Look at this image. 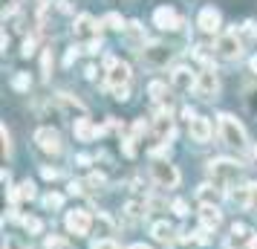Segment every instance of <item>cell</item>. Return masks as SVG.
I'll return each mask as SVG.
<instances>
[{
    "label": "cell",
    "mask_w": 257,
    "mask_h": 249,
    "mask_svg": "<svg viewBox=\"0 0 257 249\" xmlns=\"http://www.w3.org/2000/svg\"><path fill=\"white\" fill-rule=\"evenodd\" d=\"M197 96L199 99H217V93H220V81H217V72L214 70H205L197 75Z\"/></svg>",
    "instance_id": "obj_8"
},
{
    "label": "cell",
    "mask_w": 257,
    "mask_h": 249,
    "mask_svg": "<svg viewBox=\"0 0 257 249\" xmlns=\"http://www.w3.org/2000/svg\"><path fill=\"white\" fill-rule=\"evenodd\" d=\"M220 136H222V142L228 145V148H245V131H243V125L237 122V119L231 116V113H220Z\"/></svg>",
    "instance_id": "obj_2"
},
{
    "label": "cell",
    "mask_w": 257,
    "mask_h": 249,
    "mask_svg": "<svg viewBox=\"0 0 257 249\" xmlns=\"http://www.w3.org/2000/svg\"><path fill=\"white\" fill-rule=\"evenodd\" d=\"M29 84H32V81H29V75H26V72H18V75L12 78V87H15V90H21V93L29 90Z\"/></svg>",
    "instance_id": "obj_26"
},
{
    "label": "cell",
    "mask_w": 257,
    "mask_h": 249,
    "mask_svg": "<svg viewBox=\"0 0 257 249\" xmlns=\"http://www.w3.org/2000/svg\"><path fill=\"white\" fill-rule=\"evenodd\" d=\"M81 183H70V194H81Z\"/></svg>",
    "instance_id": "obj_44"
},
{
    "label": "cell",
    "mask_w": 257,
    "mask_h": 249,
    "mask_svg": "<svg viewBox=\"0 0 257 249\" xmlns=\"http://www.w3.org/2000/svg\"><path fill=\"white\" fill-rule=\"evenodd\" d=\"M24 229L29 232V235H41V229H44V223H41L38 217H24Z\"/></svg>",
    "instance_id": "obj_24"
},
{
    "label": "cell",
    "mask_w": 257,
    "mask_h": 249,
    "mask_svg": "<svg viewBox=\"0 0 257 249\" xmlns=\"http://www.w3.org/2000/svg\"><path fill=\"white\" fill-rule=\"evenodd\" d=\"M130 249H151V246H145V243H133Z\"/></svg>",
    "instance_id": "obj_48"
},
{
    "label": "cell",
    "mask_w": 257,
    "mask_h": 249,
    "mask_svg": "<svg viewBox=\"0 0 257 249\" xmlns=\"http://www.w3.org/2000/svg\"><path fill=\"white\" fill-rule=\"evenodd\" d=\"M104 26H110V29H118V32H121V29H124V26H127V24L121 21V15L110 12V15H107V18H104Z\"/></svg>",
    "instance_id": "obj_25"
},
{
    "label": "cell",
    "mask_w": 257,
    "mask_h": 249,
    "mask_svg": "<svg viewBox=\"0 0 257 249\" xmlns=\"http://www.w3.org/2000/svg\"><path fill=\"white\" fill-rule=\"evenodd\" d=\"M124 32L130 35V41H133V44H139V41H142V26H139V21H130V24L124 26Z\"/></svg>",
    "instance_id": "obj_23"
},
{
    "label": "cell",
    "mask_w": 257,
    "mask_h": 249,
    "mask_svg": "<svg viewBox=\"0 0 257 249\" xmlns=\"http://www.w3.org/2000/svg\"><path fill=\"white\" fill-rule=\"evenodd\" d=\"M93 249H118L113 240H98V243H93Z\"/></svg>",
    "instance_id": "obj_38"
},
{
    "label": "cell",
    "mask_w": 257,
    "mask_h": 249,
    "mask_svg": "<svg viewBox=\"0 0 257 249\" xmlns=\"http://www.w3.org/2000/svg\"><path fill=\"white\" fill-rule=\"evenodd\" d=\"M243 32L248 38H254V24H251V21H248V24H243Z\"/></svg>",
    "instance_id": "obj_42"
},
{
    "label": "cell",
    "mask_w": 257,
    "mask_h": 249,
    "mask_svg": "<svg viewBox=\"0 0 257 249\" xmlns=\"http://www.w3.org/2000/svg\"><path fill=\"white\" fill-rule=\"evenodd\" d=\"M245 102H248V110H251V113H257V90H251Z\"/></svg>",
    "instance_id": "obj_35"
},
{
    "label": "cell",
    "mask_w": 257,
    "mask_h": 249,
    "mask_svg": "<svg viewBox=\"0 0 257 249\" xmlns=\"http://www.w3.org/2000/svg\"><path fill=\"white\" fill-rule=\"evenodd\" d=\"M191 136H194V142H208L211 139V122L208 119L197 116L191 122Z\"/></svg>",
    "instance_id": "obj_15"
},
{
    "label": "cell",
    "mask_w": 257,
    "mask_h": 249,
    "mask_svg": "<svg viewBox=\"0 0 257 249\" xmlns=\"http://www.w3.org/2000/svg\"><path fill=\"white\" fill-rule=\"evenodd\" d=\"M151 174L162 189H176V186H179V171H176V165H171V162H159V159H156L151 165Z\"/></svg>",
    "instance_id": "obj_6"
},
{
    "label": "cell",
    "mask_w": 257,
    "mask_h": 249,
    "mask_svg": "<svg viewBox=\"0 0 257 249\" xmlns=\"http://www.w3.org/2000/svg\"><path fill=\"white\" fill-rule=\"evenodd\" d=\"M72 131H75V139H81V142H90V139H95V136H101L104 133V128H98V125H93L87 116L75 119V125H72Z\"/></svg>",
    "instance_id": "obj_10"
},
{
    "label": "cell",
    "mask_w": 257,
    "mask_h": 249,
    "mask_svg": "<svg viewBox=\"0 0 257 249\" xmlns=\"http://www.w3.org/2000/svg\"><path fill=\"white\" fill-rule=\"evenodd\" d=\"M248 249H257V235L251 237V240H248Z\"/></svg>",
    "instance_id": "obj_47"
},
{
    "label": "cell",
    "mask_w": 257,
    "mask_h": 249,
    "mask_svg": "<svg viewBox=\"0 0 257 249\" xmlns=\"http://www.w3.org/2000/svg\"><path fill=\"white\" fill-rule=\"evenodd\" d=\"M101 49V38H93L90 44H87V52H98Z\"/></svg>",
    "instance_id": "obj_39"
},
{
    "label": "cell",
    "mask_w": 257,
    "mask_h": 249,
    "mask_svg": "<svg viewBox=\"0 0 257 249\" xmlns=\"http://www.w3.org/2000/svg\"><path fill=\"white\" fill-rule=\"evenodd\" d=\"M41 174H44V180H55V177H58V171H55V168H49V165L41 168Z\"/></svg>",
    "instance_id": "obj_36"
},
{
    "label": "cell",
    "mask_w": 257,
    "mask_h": 249,
    "mask_svg": "<svg viewBox=\"0 0 257 249\" xmlns=\"http://www.w3.org/2000/svg\"><path fill=\"white\" fill-rule=\"evenodd\" d=\"M75 58H78V49L72 47L70 52H67V61H64V64H72V61H75Z\"/></svg>",
    "instance_id": "obj_43"
},
{
    "label": "cell",
    "mask_w": 257,
    "mask_h": 249,
    "mask_svg": "<svg viewBox=\"0 0 257 249\" xmlns=\"http://www.w3.org/2000/svg\"><path fill=\"white\" fill-rule=\"evenodd\" d=\"M148 93H151L153 99H165V93H168V87H165L162 81H151V84H148Z\"/></svg>",
    "instance_id": "obj_27"
},
{
    "label": "cell",
    "mask_w": 257,
    "mask_h": 249,
    "mask_svg": "<svg viewBox=\"0 0 257 249\" xmlns=\"http://www.w3.org/2000/svg\"><path fill=\"white\" fill-rule=\"evenodd\" d=\"M21 52H24V58H29V55L35 52V38H26V41H24V49H21Z\"/></svg>",
    "instance_id": "obj_32"
},
{
    "label": "cell",
    "mask_w": 257,
    "mask_h": 249,
    "mask_svg": "<svg viewBox=\"0 0 257 249\" xmlns=\"http://www.w3.org/2000/svg\"><path fill=\"white\" fill-rule=\"evenodd\" d=\"M35 142L44 154H61V136H58V131H52V128H38Z\"/></svg>",
    "instance_id": "obj_9"
},
{
    "label": "cell",
    "mask_w": 257,
    "mask_h": 249,
    "mask_svg": "<svg viewBox=\"0 0 257 249\" xmlns=\"http://www.w3.org/2000/svg\"><path fill=\"white\" fill-rule=\"evenodd\" d=\"M47 249H70V246H67V240H61V237H47Z\"/></svg>",
    "instance_id": "obj_31"
},
{
    "label": "cell",
    "mask_w": 257,
    "mask_h": 249,
    "mask_svg": "<svg viewBox=\"0 0 257 249\" xmlns=\"http://www.w3.org/2000/svg\"><path fill=\"white\" fill-rule=\"evenodd\" d=\"M171 84H174V90H179V93H188L191 87H197V75L188 70V67H176L174 75H171Z\"/></svg>",
    "instance_id": "obj_12"
},
{
    "label": "cell",
    "mask_w": 257,
    "mask_h": 249,
    "mask_svg": "<svg viewBox=\"0 0 257 249\" xmlns=\"http://www.w3.org/2000/svg\"><path fill=\"white\" fill-rule=\"evenodd\" d=\"M95 226H98V232H101V235H110V232H113V223H110V217H107V214H98Z\"/></svg>",
    "instance_id": "obj_28"
},
{
    "label": "cell",
    "mask_w": 257,
    "mask_h": 249,
    "mask_svg": "<svg viewBox=\"0 0 257 249\" xmlns=\"http://www.w3.org/2000/svg\"><path fill=\"white\" fill-rule=\"evenodd\" d=\"M49 64H52V52H44V61H41V67H44V78H49Z\"/></svg>",
    "instance_id": "obj_33"
},
{
    "label": "cell",
    "mask_w": 257,
    "mask_h": 249,
    "mask_svg": "<svg viewBox=\"0 0 257 249\" xmlns=\"http://www.w3.org/2000/svg\"><path fill=\"white\" fill-rule=\"evenodd\" d=\"M58 9H61V12H72V6L67 3V0H58Z\"/></svg>",
    "instance_id": "obj_45"
},
{
    "label": "cell",
    "mask_w": 257,
    "mask_h": 249,
    "mask_svg": "<svg viewBox=\"0 0 257 249\" xmlns=\"http://www.w3.org/2000/svg\"><path fill=\"white\" fill-rule=\"evenodd\" d=\"M197 24H199L202 32H208V35H211V32H217V29H220V12H217L214 6H205V9L199 12Z\"/></svg>",
    "instance_id": "obj_13"
},
{
    "label": "cell",
    "mask_w": 257,
    "mask_h": 249,
    "mask_svg": "<svg viewBox=\"0 0 257 249\" xmlns=\"http://www.w3.org/2000/svg\"><path fill=\"white\" fill-rule=\"evenodd\" d=\"M254 235H248V229H245L243 223H234L231 226V237H228V246H240V243H245V240H251Z\"/></svg>",
    "instance_id": "obj_20"
},
{
    "label": "cell",
    "mask_w": 257,
    "mask_h": 249,
    "mask_svg": "<svg viewBox=\"0 0 257 249\" xmlns=\"http://www.w3.org/2000/svg\"><path fill=\"white\" fill-rule=\"evenodd\" d=\"M208 174L214 186H228L231 180L240 177V165L234 159H214V162H208Z\"/></svg>",
    "instance_id": "obj_3"
},
{
    "label": "cell",
    "mask_w": 257,
    "mask_h": 249,
    "mask_svg": "<svg viewBox=\"0 0 257 249\" xmlns=\"http://www.w3.org/2000/svg\"><path fill=\"white\" fill-rule=\"evenodd\" d=\"M171 58H174V49L165 47V44H145L142 47V61L148 67H165Z\"/></svg>",
    "instance_id": "obj_4"
},
{
    "label": "cell",
    "mask_w": 257,
    "mask_h": 249,
    "mask_svg": "<svg viewBox=\"0 0 257 249\" xmlns=\"http://www.w3.org/2000/svg\"><path fill=\"white\" fill-rule=\"evenodd\" d=\"M75 35L78 38H90V35H98V29H101V24H95L93 15H78L75 18Z\"/></svg>",
    "instance_id": "obj_14"
},
{
    "label": "cell",
    "mask_w": 257,
    "mask_h": 249,
    "mask_svg": "<svg viewBox=\"0 0 257 249\" xmlns=\"http://www.w3.org/2000/svg\"><path fill=\"white\" fill-rule=\"evenodd\" d=\"M156 136H159L162 142L174 136V122H171V116H159L156 119Z\"/></svg>",
    "instance_id": "obj_21"
},
{
    "label": "cell",
    "mask_w": 257,
    "mask_h": 249,
    "mask_svg": "<svg viewBox=\"0 0 257 249\" xmlns=\"http://www.w3.org/2000/svg\"><path fill=\"white\" fill-rule=\"evenodd\" d=\"M3 154H9V151H12V145H9V131H6V125H3Z\"/></svg>",
    "instance_id": "obj_37"
},
{
    "label": "cell",
    "mask_w": 257,
    "mask_h": 249,
    "mask_svg": "<svg viewBox=\"0 0 257 249\" xmlns=\"http://www.w3.org/2000/svg\"><path fill=\"white\" fill-rule=\"evenodd\" d=\"M133 131H136V136H142V133L148 131V125H145V122H142V119H139V122L133 125Z\"/></svg>",
    "instance_id": "obj_40"
},
{
    "label": "cell",
    "mask_w": 257,
    "mask_h": 249,
    "mask_svg": "<svg viewBox=\"0 0 257 249\" xmlns=\"http://www.w3.org/2000/svg\"><path fill=\"white\" fill-rule=\"evenodd\" d=\"M58 105L64 107V110H70V113H81V116H84V105L78 102V99L67 96V93H61V96H58Z\"/></svg>",
    "instance_id": "obj_22"
},
{
    "label": "cell",
    "mask_w": 257,
    "mask_h": 249,
    "mask_svg": "<svg viewBox=\"0 0 257 249\" xmlns=\"http://www.w3.org/2000/svg\"><path fill=\"white\" fill-rule=\"evenodd\" d=\"M124 154H127V156L136 154V148H133V139H124Z\"/></svg>",
    "instance_id": "obj_41"
},
{
    "label": "cell",
    "mask_w": 257,
    "mask_h": 249,
    "mask_svg": "<svg viewBox=\"0 0 257 249\" xmlns=\"http://www.w3.org/2000/svg\"><path fill=\"white\" fill-rule=\"evenodd\" d=\"M3 249H24V246H21V243H15V240H6V243H3Z\"/></svg>",
    "instance_id": "obj_46"
},
{
    "label": "cell",
    "mask_w": 257,
    "mask_h": 249,
    "mask_svg": "<svg viewBox=\"0 0 257 249\" xmlns=\"http://www.w3.org/2000/svg\"><path fill=\"white\" fill-rule=\"evenodd\" d=\"M197 200L202 203V206H217L220 203V189H214V186H199V191H197Z\"/></svg>",
    "instance_id": "obj_18"
},
{
    "label": "cell",
    "mask_w": 257,
    "mask_h": 249,
    "mask_svg": "<svg viewBox=\"0 0 257 249\" xmlns=\"http://www.w3.org/2000/svg\"><path fill=\"white\" fill-rule=\"evenodd\" d=\"M245 189H248V209H251V212H257V183L245 186Z\"/></svg>",
    "instance_id": "obj_30"
},
{
    "label": "cell",
    "mask_w": 257,
    "mask_h": 249,
    "mask_svg": "<svg viewBox=\"0 0 257 249\" xmlns=\"http://www.w3.org/2000/svg\"><path fill=\"white\" fill-rule=\"evenodd\" d=\"M174 212L179 214V217H185V214H188V206H185V200H174Z\"/></svg>",
    "instance_id": "obj_34"
},
{
    "label": "cell",
    "mask_w": 257,
    "mask_h": 249,
    "mask_svg": "<svg viewBox=\"0 0 257 249\" xmlns=\"http://www.w3.org/2000/svg\"><path fill=\"white\" fill-rule=\"evenodd\" d=\"M32 197H35V183H29V180H24L18 189L9 191V200H12V203H18V200H32Z\"/></svg>",
    "instance_id": "obj_17"
},
{
    "label": "cell",
    "mask_w": 257,
    "mask_h": 249,
    "mask_svg": "<svg viewBox=\"0 0 257 249\" xmlns=\"http://www.w3.org/2000/svg\"><path fill=\"white\" fill-rule=\"evenodd\" d=\"M107 87L116 93V99H127V87H130V67L124 61L107 58Z\"/></svg>",
    "instance_id": "obj_1"
},
{
    "label": "cell",
    "mask_w": 257,
    "mask_h": 249,
    "mask_svg": "<svg viewBox=\"0 0 257 249\" xmlns=\"http://www.w3.org/2000/svg\"><path fill=\"white\" fill-rule=\"evenodd\" d=\"M217 55L220 58H240V38H237V29H231V32H225V35L217 38Z\"/></svg>",
    "instance_id": "obj_7"
},
{
    "label": "cell",
    "mask_w": 257,
    "mask_h": 249,
    "mask_svg": "<svg viewBox=\"0 0 257 249\" xmlns=\"http://www.w3.org/2000/svg\"><path fill=\"white\" fill-rule=\"evenodd\" d=\"M153 24L159 26V29H179V15L171 9V6H159L156 12H153Z\"/></svg>",
    "instance_id": "obj_11"
},
{
    "label": "cell",
    "mask_w": 257,
    "mask_h": 249,
    "mask_svg": "<svg viewBox=\"0 0 257 249\" xmlns=\"http://www.w3.org/2000/svg\"><path fill=\"white\" fill-rule=\"evenodd\" d=\"M61 203H64L61 194H47V197H44V206H47V209H61Z\"/></svg>",
    "instance_id": "obj_29"
},
{
    "label": "cell",
    "mask_w": 257,
    "mask_h": 249,
    "mask_svg": "<svg viewBox=\"0 0 257 249\" xmlns=\"http://www.w3.org/2000/svg\"><path fill=\"white\" fill-rule=\"evenodd\" d=\"M151 235L153 240H159V243H171V237H174V229L165 223V220H159V223L151 226Z\"/></svg>",
    "instance_id": "obj_19"
},
{
    "label": "cell",
    "mask_w": 257,
    "mask_h": 249,
    "mask_svg": "<svg viewBox=\"0 0 257 249\" xmlns=\"http://www.w3.org/2000/svg\"><path fill=\"white\" fill-rule=\"evenodd\" d=\"M254 159H257V145H254Z\"/></svg>",
    "instance_id": "obj_49"
},
{
    "label": "cell",
    "mask_w": 257,
    "mask_h": 249,
    "mask_svg": "<svg viewBox=\"0 0 257 249\" xmlns=\"http://www.w3.org/2000/svg\"><path fill=\"white\" fill-rule=\"evenodd\" d=\"M199 220H202V226H205V229H217V226L222 223V214H220V209H217V206H202Z\"/></svg>",
    "instance_id": "obj_16"
},
{
    "label": "cell",
    "mask_w": 257,
    "mask_h": 249,
    "mask_svg": "<svg viewBox=\"0 0 257 249\" xmlns=\"http://www.w3.org/2000/svg\"><path fill=\"white\" fill-rule=\"evenodd\" d=\"M64 223H67V232H70V235L84 237V235H90L93 217H90V212H84V209H75V212H67Z\"/></svg>",
    "instance_id": "obj_5"
}]
</instances>
